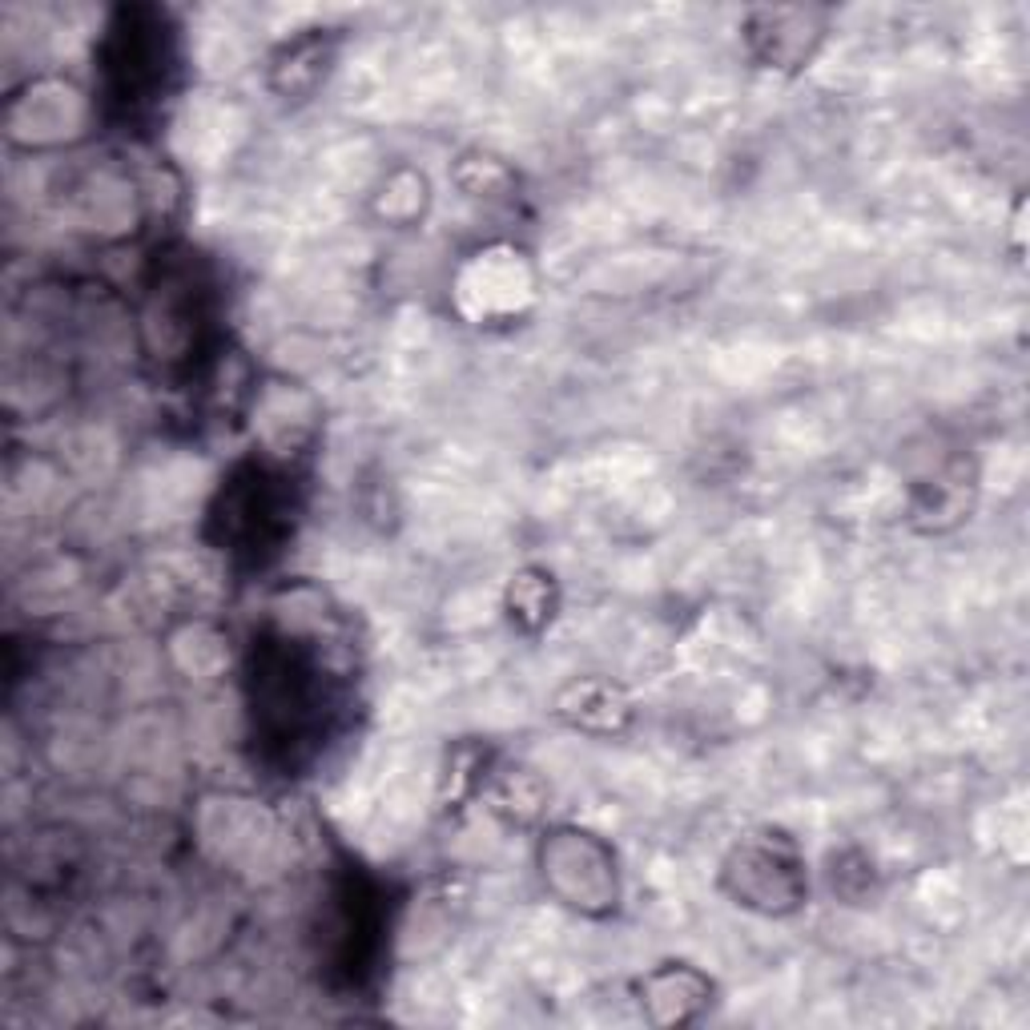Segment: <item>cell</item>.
I'll return each mask as SVG.
<instances>
[{
	"label": "cell",
	"mask_w": 1030,
	"mask_h": 1030,
	"mask_svg": "<svg viewBox=\"0 0 1030 1030\" xmlns=\"http://www.w3.org/2000/svg\"><path fill=\"white\" fill-rule=\"evenodd\" d=\"M480 258H483V274H488V278H495V282H499V262H495L499 254H480ZM503 282H507V290H524V278H519V270H511V274H507V278H503ZM499 302H503V306H515V302H511V298H507V294H503V290H491L488 306H499Z\"/></svg>",
	"instance_id": "6da1fadb"
}]
</instances>
